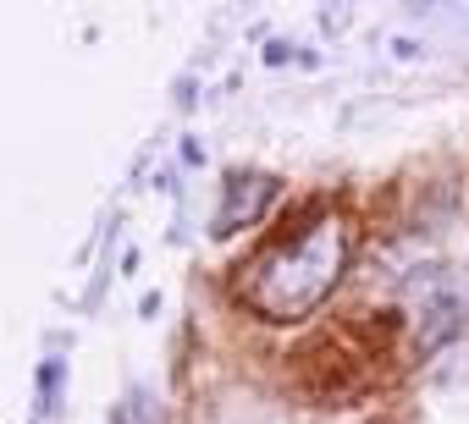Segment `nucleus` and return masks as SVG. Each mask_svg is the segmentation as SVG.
Listing matches in <instances>:
<instances>
[{"mask_svg":"<svg viewBox=\"0 0 469 424\" xmlns=\"http://www.w3.org/2000/svg\"><path fill=\"white\" fill-rule=\"evenodd\" d=\"M398 303L409 314L420 353L448 347L458 331H469V270L464 265H420L403 276Z\"/></svg>","mask_w":469,"mask_h":424,"instance_id":"nucleus-2","label":"nucleus"},{"mask_svg":"<svg viewBox=\"0 0 469 424\" xmlns=\"http://www.w3.org/2000/svg\"><path fill=\"white\" fill-rule=\"evenodd\" d=\"M348 248H354V220L326 210L309 226H298L293 237H281L248 259L238 270V298L265 320H298L342 281Z\"/></svg>","mask_w":469,"mask_h":424,"instance_id":"nucleus-1","label":"nucleus"},{"mask_svg":"<svg viewBox=\"0 0 469 424\" xmlns=\"http://www.w3.org/2000/svg\"><path fill=\"white\" fill-rule=\"evenodd\" d=\"M271 199H276V177H265V171H232V177L222 182L215 237H232V232H243V226H255Z\"/></svg>","mask_w":469,"mask_h":424,"instance_id":"nucleus-3","label":"nucleus"}]
</instances>
